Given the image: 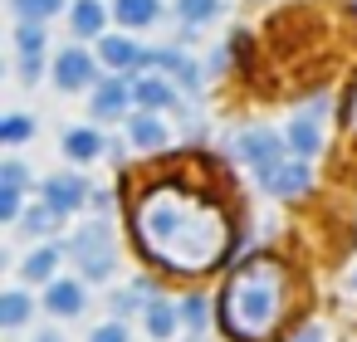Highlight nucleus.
Listing matches in <instances>:
<instances>
[{"mask_svg":"<svg viewBox=\"0 0 357 342\" xmlns=\"http://www.w3.org/2000/svg\"><path fill=\"white\" fill-rule=\"evenodd\" d=\"M132 235L147 259L172 274H206L230 249V215L206 191L162 181L132 205Z\"/></svg>","mask_w":357,"mask_h":342,"instance_id":"nucleus-1","label":"nucleus"},{"mask_svg":"<svg viewBox=\"0 0 357 342\" xmlns=\"http://www.w3.org/2000/svg\"><path fill=\"white\" fill-rule=\"evenodd\" d=\"M289 308V269L274 254H250L220 293V322L235 342H269Z\"/></svg>","mask_w":357,"mask_h":342,"instance_id":"nucleus-2","label":"nucleus"},{"mask_svg":"<svg viewBox=\"0 0 357 342\" xmlns=\"http://www.w3.org/2000/svg\"><path fill=\"white\" fill-rule=\"evenodd\" d=\"M64 249L79 259V269H84L89 279H108L113 264H118V249H113V240H108V225H89V230H79Z\"/></svg>","mask_w":357,"mask_h":342,"instance_id":"nucleus-3","label":"nucleus"},{"mask_svg":"<svg viewBox=\"0 0 357 342\" xmlns=\"http://www.w3.org/2000/svg\"><path fill=\"white\" fill-rule=\"evenodd\" d=\"M235 157H245L255 171H269V166L284 162V137L269 132V127H250V132L235 137Z\"/></svg>","mask_w":357,"mask_h":342,"instance_id":"nucleus-4","label":"nucleus"},{"mask_svg":"<svg viewBox=\"0 0 357 342\" xmlns=\"http://www.w3.org/2000/svg\"><path fill=\"white\" fill-rule=\"evenodd\" d=\"M259 186L274 196H303L313 186V171H308V162H279V166L259 171Z\"/></svg>","mask_w":357,"mask_h":342,"instance_id":"nucleus-5","label":"nucleus"},{"mask_svg":"<svg viewBox=\"0 0 357 342\" xmlns=\"http://www.w3.org/2000/svg\"><path fill=\"white\" fill-rule=\"evenodd\" d=\"M328 108V98H313V108H303L298 118H294V127H289V147L298 152V157H313L318 147H323V127H318V113Z\"/></svg>","mask_w":357,"mask_h":342,"instance_id":"nucleus-6","label":"nucleus"},{"mask_svg":"<svg viewBox=\"0 0 357 342\" xmlns=\"http://www.w3.org/2000/svg\"><path fill=\"white\" fill-rule=\"evenodd\" d=\"M54 79H59V88H64V93H79V88H89V84H93V59H89L84 49H64V54H59V64H54Z\"/></svg>","mask_w":357,"mask_h":342,"instance_id":"nucleus-7","label":"nucleus"},{"mask_svg":"<svg viewBox=\"0 0 357 342\" xmlns=\"http://www.w3.org/2000/svg\"><path fill=\"white\" fill-rule=\"evenodd\" d=\"M84 196H89L84 176H50V181H45V201H50L59 215L74 210V205H84Z\"/></svg>","mask_w":357,"mask_h":342,"instance_id":"nucleus-8","label":"nucleus"},{"mask_svg":"<svg viewBox=\"0 0 357 342\" xmlns=\"http://www.w3.org/2000/svg\"><path fill=\"white\" fill-rule=\"evenodd\" d=\"M45 303H50V313L79 318V313H84V288H79L74 279H54V283H50V293H45Z\"/></svg>","mask_w":357,"mask_h":342,"instance_id":"nucleus-9","label":"nucleus"},{"mask_svg":"<svg viewBox=\"0 0 357 342\" xmlns=\"http://www.w3.org/2000/svg\"><path fill=\"white\" fill-rule=\"evenodd\" d=\"M142 318H147V332H152V337L162 342V337H172V332H176V322H181V308H172L167 298H157V293H152V298H147V313H142Z\"/></svg>","mask_w":357,"mask_h":342,"instance_id":"nucleus-10","label":"nucleus"},{"mask_svg":"<svg viewBox=\"0 0 357 342\" xmlns=\"http://www.w3.org/2000/svg\"><path fill=\"white\" fill-rule=\"evenodd\" d=\"M113 15H118V25L137 30V25H152V20L162 15V0H118Z\"/></svg>","mask_w":357,"mask_h":342,"instance_id":"nucleus-11","label":"nucleus"},{"mask_svg":"<svg viewBox=\"0 0 357 342\" xmlns=\"http://www.w3.org/2000/svg\"><path fill=\"white\" fill-rule=\"evenodd\" d=\"M132 98H137L142 108H152V113H157V108H172V103H176L172 84H167V79H157V74H152V79H137V84H132Z\"/></svg>","mask_w":357,"mask_h":342,"instance_id":"nucleus-12","label":"nucleus"},{"mask_svg":"<svg viewBox=\"0 0 357 342\" xmlns=\"http://www.w3.org/2000/svg\"><path fill=\"white\" fill-rule=\"evenodd\" d=\"M103 6H98V0H79V6H74V15H69V25H74V35L79 40H93V35H103Z\"/></svg>","mask_w":357,"mask_h":342,"instance_id":"nucleus-13","label":"nucleus"},{"mask_svg":"<svg viewBox=\"0 0 357 342\" xmlns=\"http://www.w3.org/2000/svg\"><path fill=\"white\" fill-rule=\"evenodd\" d=\"M98 59H103L108 69H132V64H142V49H137L132 40H118V35H113V40L98 45Z\"/></svg>","mask_w":357,"mask_h":342,"instance_id":"nucleus-14","label":"nucleus"},{"mask_svg":"<svg viewBox=\"0 0 357 342\" xmlns=\"http://www.w3.org/2000/svg\"><path fill=\"white\" fill-rule=\"evenodd\" d=\"M128 103H132V88H128V84H118V79H113V84H103V88L93 93V113H98V118H118Z\"/></svg>","mask_w":357,"mask_h":342,"instance_id":"nucleus-15","label":"nucleus"},{"mask_svg":"<svg viewBox=\"0 0 357 342\" xmlns=\"http://www.w3.org/2000/svg\"><path fill=\"white\" fill-rule=\"evenodd\" d=\"M132 142H137V147H147V152H157V147L167 142V127L157 123V113H152V108L132 118Z\"/></svg>","mask_w":357,"mask_h":342,"instance_id":"nucleus-16","label":"nucleus"},{"mask_svg":"<svg viewBox=\"0 0 357 342\" xmlns=\"http://www.w3.org/2000/svg\"><path fill=\"white\" fill-rule=\"evenodd\" d=\"M98 132H89V127H74L69 137H64V152L74 157V162H89V157H98Z\"/></svg>","mask_w":357,"mask_h":342,"instance_id":"nucleus-17","label":"nucleus"},{"mask_svg":"<svg viewBox=\"0 0 357 342\" xmlns=\"http://www.w3.org/2000/svg\"><path fill=\"white\" fill-rule=\"evenodd\" d=\"M54 264H59V249H35V254L20 264V274H25V279H50Z\"/></svg>","mask_w":357,"mask_h":342,"instance_id":"nucleus-18","label":"nucleus"},{"mask_svg":"<svg viewBox=\"0 0 357 342\" xmlns=\"http://www.w3.org/2000/svg\"><path fill=\"white\" fill-rule=\"evenodd\" d=\"M30 318V298L25 293H6V298H0V322H6V327H20Z\"/></svg>","mask_w":357,"mask_h":342,"instance_id":"nucleus-19","label":"nucleus"},{"mask_svg":"<svg viewBox=\"0 0 357 342\" xmlns=\"http://www.w3.org/2000/svg\"><path fill=\"white\" fill-rule=\"evenodd\" d=\"M10 6H15V15H20V20H40V25H45V20L64 6V0H10Z\"/></svg>","mask_w":357,"mask_h":342,"instance_id":"nucleus-20","label":"nucleus"},{"mask_svg":"<svg viewBox=\"0 0 357 342\" xmlns=\"http://www.w3.org/2000/svg\"><path fill=\"white\" fill-rule=\"evenodd\" d=\"M30 54H45V25L40 20L20 25V59H30Z\"/></svg>","mask_w":357,"mask_h":342,"instance_id":"nucleus-21","label":"nucleus"},{"mask_svg":"<svg viewBox=\"0 0 357 342\" xmlns=\"http://www.w3.org/2000/svg\"><path fill=\"white\" fill-rule=\"evenodd\" d=\"M54 220H59V210H54V205H35V210H30L20 225H25V235H45Z\"/></svg>","mask_w":357,"mask_h":342,"instance_id":"nucleus-22","label":"nucleus"},{"mask_svg":"<svg viewBox=\"0 0 357 342\" xmlns=\"http://www.w3.org/2000/svg\"><path fill=\"white\" fill-rule=\"evenodd\" d=\"M30 132H35V123H30L25 113H10L6 123H0V137H6V142H25Z\"/></svg>","mask_w":357,"mask_h":342,"instance_id":"nucleus-23","label":"nucleus"},{"mask_svg":"<svg viewBox=\"0 0 357 342\" xmlns=\"http://www.w3.org/2000/svg\"><path fill=\"white\" fill-rule=\"evenodd\" d=\"M181 322H186V327H196V332L206 327V298H201V293L181 298Z\"/></svg>","mask_w":357,"mask_h":342,"instance_id":"nucleus-24","label":"nucleus"},{"mask_svg":"<svg viewBox=\"0 0 357 342\" xmlns=\"http://www.w3.org/2000/svg\"><path fill=\"white\" fill-rule=\"evenodd\" d=\"M181 15H186V25H201L215 15V0H181Z\"/></svg>","mask_w":357,"mask_h":342,"instance_id":"nucleus-25","label":"nucleus"},{"mask_svg":"<svg viewBox=\"0 0 357 342\" xmlns=\"http://www.w3.org/2000/svg\"><path fill=\"white\" fill-rule=\"evenodd\" d=\"M20 215V186H6L0 191V220H15Z\"/></svg>","mask_w":357,"mask_h":342,"instance_id":"nucleus-26","label":"nucleus"},{"mask_svg":"<svg viewBox=\"0 0 357 342\" xmlns=\"http://www.w3.org/2000/svg\"><path fill=\"white\" fill-rule=\"evenodd\" d=\"M93 342H128V327H123V322H108V327L93 332Z\"/></svg>","mask_w":357,"mask_h":342,"instance_id":"nucleus-27","label":"nucleus"},{"mask_svg":"<svg viewBox=\"0 0 357 342\" xmlns=\"http://www.w3.org/2000/svg\"><path fill=\"white\" fill-rule=\"evenodd\" d=\"M0 176H6V186H25V166H20V162H6V166H0Z\"/></svg>","mask_w":357,"mask_h":342,"instance_id":"nucleus-28","label":"nucleus"},{"mask_svg":"<svg viewBox=\"0 0 357 342\" xmlns=\"http://www.w3.org/2000/svg\"><path fill=\"white\" fill-rule=\"evenodd\" d=\"M294 342H323V327H318V322H308V327H303Z\"/></svg>","mask_w":357,"mask_h":342,"instance_id":"nucleus-29","label":"nucleus"},{"mask_svg":"<svg viewBox=\"0 0 357 342\" xmlns=\"http://www.w3.org/2000/svg\"><path fill=\"white\" fill-rule=\"evenodd\" d=\"M347 127L357 132V88H352V98H347Z\"/></svg>","mask_w":357,"mask_h":342,"instance_id":"nucleus-30","label":"nucleus"},{"mask_svg":"<svg viewBox=\"0 0 357 342\" xmlns=\"http://www.w3.org/2000/svg\"><path fill=\"white\" fill-rule=\"evenodd\" d=\"M40 342H64V337L59 332H40Z\"/></svg>","mask_w":357,"mask_h":342,"instance_id":"nucleus-31","label":"nucleus"},{"mask_svg":"<svg viewBox=\"0 0 357 342\" xmlns=\"http://www.w3.org/2000/svg\"><path fill=\"white\" fill-rule=\"evenodd\" d=\"M347 6H352V10H357V0H347Z\"/></svg>","mask_w":357,"mask_h":342,"instance_id":"nucleus-32","label":"nucleus"},{"mask_svg":"<svg viewBox=\"0 0 357 342\" xmlns=\"http://www.w3.org/2000/svg\"><path fill=\"white\" fill-rule=\"evenodd\" d=\"M352 288H357V274H352Z\"/></svg>","mask_w":357,"mask_h":342,"instance_id":"nucleus-33","label":"nucleus"}]
</instances>
